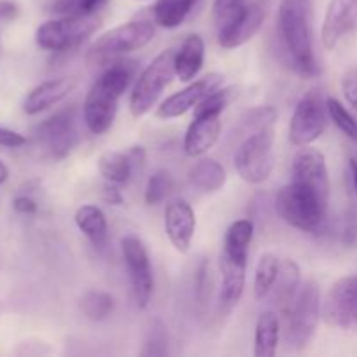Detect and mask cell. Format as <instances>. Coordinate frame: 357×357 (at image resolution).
<instances>
[{
  "label": "cell",
  "mask_w": 357,
  "mask_h": 357,
  "mask_svg": "<svg viewBox=\"0 0 357 357\" xmlns=\"http://www.w3.org/2000/svg\"><path fill=\"white\" fill-rule=\"evenodd\" d=\"M222 115L194 112L190 126L185 132L183 150L188 157H201L215 146L222 132Z\"/></svg>",
  "instance_id": "ac0fdd59"
},
{
  "label": "cell",
  "mask_w": 357,
  "mask_h": 357,
  "mask_svg": "<svg viewBox=\"0 0 357 357\" xmlns=\"http://www.w3.org/2000/svg\"><path fill=\"white\" fill-rule=\"evenodd\" d=\"M77 86V79L73 77H58V79L45 80L35 86L26 94L23 101V110L26 115H38L47 108L54 107L59 101L65 100Z\"/></svg>",
  "instance_id": "ffe728a7"
},
{
  "label": "cell",
  "mask_w": 357,
  "mask_h": 357,
  "mask_svg": "<svg viewBox=\"0 0 357 357\" xmlns=\"http://www.w3.org/2000/svg\"><path fill=\"white\" fill-rule=\"evenodd\" d=\"M128 157L132 164V169H138V167H143V164H145L146 152L142 145H135L128 152Z\"/></svg>",
  "instance_id": "60d3db41"
},
{
  "label": "cell",
  "mask_w": 357,
  "mask_h": 357,
  "mask_svg": "<svg viewBox=\"0 0 357 357\" xmlns=\"http://www.w3.org/2000/svg\"><path fill=\"white\" fill-rule=\"evenodd\" d=\"M155 35V26L149 20H132L128 23H122L112 30L105 31L103 35L96 38L89 47L91 63H107L108 59H115L119 56H124L128 52L138 51L145 47L149 42H152Z\"/></svg>",
  "instance_id": "52a82bcc"
},
{
  "label": "cell",
  "mask_w": 357,
  "mask_h": 357,
  "mask_svg": "<svg viewBox=\"0 0 357 357\" xmlns=\"http://www.w3.org/2000/svg\"><path fill=\"white\" fill-rule=\"evenodd\" d=\"M271 3V0H253V2L246 3L232 23L216 31L218 44L223 49H237L248 44L258 33L264 21L267 20Z\"/></svg>",
  "instance_id": "5bb4252c"
},
{
  "label": "cell",
  "mask_w": 357,
  "mask_h": 357,
  "mask_svg": "<svg viewBox=\"0 0 357 357\" xmlns=\"http://www.w3.org/2000/svg\"><path fill=\"white\" fill-rule=\"evenodd\" d=\"M0 49H2V45H0Z\"/></svg>",
  "instance_id": "ee69618b"
},
{
  "label": "cell",
  "mask_w": 357,
  "mask_h": 357,
  "mask_svg": "<svg viewBox=\"0 0 357 357\" xmlns=\"http://www.w3.org/2000/svg\"><path fill=\"white\" fill-rule=\"evenodd\" d=\"M323 317L328 326L357 331V275L342 278L326 293Z\"/></svg>",
  "instance_id": "7c38bea8"
},
{
  "label": "cell",
  "mask_w": 357,
  "mask_h": 357,
  "mask_svg": "<svg viewBox=\"0 0 357 357\" xmlns=\"http://www.w3.org/2000/svg\"><path fill=\"white\" fill-rule=\"evenodd\" d=\"M75 223L94 248H103L108 237L107 216L98 206L84 204L75 211Z\"/></svg>",
  "instance_id": "d4e9b609"
},
{
  "label": "cell",
  "mask_w": 357,
  "mask_h": 357,
  "mask_svg": "<svg viewBox=\"0 0 357 357\" xmlns=\"http://www.w3.org/2000/svg\"><path fill=\"white\" fill-rule=\"evenodd\" d=\"M197 0H157L155 6L152 7L153 21L162 28H178L192 9L195 7Z\"/></svg>",
  "instance_id": "484cf974"
},
{
  "label": "cell",
  "mask_w": 357,
  "mask_h": 357,
  "mask_svg": "<svg viewBox=\"0 0 357 357\" xmlns=\"http://www.w3.org/2000/svg\"><path fill=\"white\" fill-rule=\"evenodd\" d=\"M328 105V114H330V119L333 121V124L344 132L347 138L354 139L357 142V119L347 108L344 107L342 101H338L337 98H326Z\"/></svg>",
  "instance_id": "1f68e13d"
},
{
  "label": "cell",
  "mask_w": 357,
  "mask_h": 357,
  "mask_svg": "<svg viewBox=\"0 0 357 357\" xmlns=\"http://www.w3.org/2000/svg\"><path fill=\"white\" fill-rule=\"evenodd\" d=\"M349 167H351L352 183H354V190H356V197H357V159H351V162H349Z\"/></svg>",
  "instance_id": "b9f144b4"
},
{
  "label": "cell",
  "mask_w": 357,
  "mask_h": 357,
  "mask_svg": "<svg viewBox=\"0 0 357 357\" xmlns=\"http://www.w3.org/2000/svg\"><path fill=\"white\" fill-rule=\"evenodd\" d=\"M132 65L114 63L91 86L84 101V122L93 135H105L117 117L119 101L132 80Z\"/></svg>",
  "instance_id": "3957f363"
},
{
  "label": "cell",
  "mask_w": 357,
  "mask_h": 357,
  "mask_svg": "<svg viewBox=\"0 0 357 357\" xmlns=\"http://www.w3.org/2000/svg\"><path fill=\"white\" fill-rule=\"evenodd\" d=\"M26 143V138L20 132L13 131V129L0 128V146H7V149H20Z\"/></svg>",
  "instance_id": "74e56055"
},
{
  "label": "cell",
  "mask_w": 357,
  "mask_h": 357,
  "mask_svg": "<svg viewBox=\"0 0 357 357\" xmlns=\"http://www.w3.org/2000/svg\"><path fill=\"white\" fill-rule=\"evenodd\" d=\"M108 0H52L49 13L56 16H96Z\"/></svg>",
  "instance_id": "4dcf8cb0"
},
{
  "label": "cell",
  "mask_w": 357,
  "mask_h": 357,
  "mask_svg": "<svg viewBox=\"0 0 357 357\" xmlns=\"http://www.w3.org/2000/svg\"><path fill=\"white\" fill-rule=\"evenodd\" d=\"M13 208L16 213H20V215H26V216L35 215V213L38 211L37 202H35L30 195H17V197L13 201Z\"/></svg>",
  "instance_id": "f35d334b"
},
{
  "label": "cell",
  "mask_w": 357,
  "mask_h": 357,
  "mask_svg": "<svg viewBox=\"0 0 357 357\" xmlns=\"http://www.w3.org/2000/svg\"><path fill=\"white\" fill-rule=\"evenodd\" d=\"M342 91H344V96L347 100V103L354 110H357V73H347L344 77V80H342Z\"/></svg>",
  "instance_id": "d590c367"
},
{
  "label": "cell",
  "mask_w": 357,
  "mask_h": 357,
  "mask_svg": "<svg viewBox=\"0 0 357 357\" xmlns=\"http://www.w3.org/2000/svg\"><path fill=\"white\" fill-rule=\"evenodd\" d=\"M206 58L204 38L199 33H190L174 51V72L181 82H192L202 70Z\"/></svg>",
  "instance_id": "44dd1931"
},
{
  "label": "cell",
  "mask_w": 357,
  "mask_h": 357,
  "mask_svg": "<svg viewBox=\"0 0 357 357\" xmlns=\"http://www.w3.org/2000/svg\"><path fill=\"white\" fill-rule=\"evenodd\" d=\"M244 6H246V0H215L213 2V23H215L216 31L232 23L237 14L244 9Z\"/></svg>",
  "instance_id": "e575fe53"
},
{
  "label": "cell",
  "mask_w": 357,
  "mask_h": 357,
  "mask_svg": "<svg viewBox=\"0 0 357 357\" xmlns=\"http://www.w3.org/2000/svg\"><path fill=\"white\" fill-rule=\"evenodd\" d=\"M300 286H302V271H300V265L295 260H291V258H284L281 261L278 281H275L274 288L271 291L275 305L288 310V307L295 300L296 293L300 291Z\"/></svg>",
  "instance_id": "7402d4cb"
},
{
  "label": "cell",
  "mask_w": 357,
  "mask_h": 357,
  "mask_svg": "<svg viewBox=\"0 0 357 357\" xmlns=\"http://www.w3.org/2000/svg\"><path fill=\"white\" fill-rule=\"evenodd\" d=\"M223 77L220 73H208L202 79L194 80V82L188 84L187 87H183L178 93L171 94L169 98L160 103V107L157 108L155 115L162 121H171V119H178L181 115H185L187 112H190L192 108L197 107L206 96L213 93L215 89L222 87Z\"/></svg>",
  "instance_id": "9a60e30c"
},
{
  "label": "cell",
  "mask_w": 357,
  "mask_h": 357,
  "mask_svg": "<svg viewBox=\"0 0 357 357\" xmlns=\"http://www.w3.org/2000/svg\"><path fill=\"white\" fill-rule=\"evenodd\" d=\"M291 180L310 185L317 192L330 197V173H328L324 153L310 145L300 146V150L293 157Z\"/></svg>",
  "instance_id": "e0dca14e"
},
{
  "label": "cell",
  "mask_w": 357,
  "mask_h": 357,
  "mask_svg": "<svg viewBox=\"0 0 357 357\" xmlns=\"http://www.w3.org/2000/svg\"><path fill=\"white\" fill-rule=\"evenodd\" d=\"M274 126L250 132L234 153L237 174L250 185H261L274 169Z\"/></svg>",
  "instance_id": "8992f818"
},
{
  "label": "cell",
  "mask_w": 357,
  "mask_h": 357,
  "mask_svg": "<svg viewBox=\"0 0 357 357\" xmlns=\"http://www.w3.org/2000/svg\"><path fill=\"white\" fill-rule=\"evenodd\" d=\"M188 178H190V183L199 190L206 194H215L225 187L227 171L216 159L204 157L192 166V169L188 171Z\"/></svg>",
  "instance_id": "cb8c5ba5"
},
{
  "label": "cell",
  "mask_w": 357,
  "mask_h": 357,
  "mask_svg": "<svg viewBox=\"0 0 357 357\" xmlns=\"http://www.w3.org/2000/svg\"><path fill=\"white\" fill-rule=\"evenodd\" d=\"M357 20V0H330L321 28V40L326 49H335Z\"/></svg>",
  "instance_id": "d6986e66"
},
{
  "label": "cell",
  "mask_w": 357,
  "mask_h": 357,
  "mask_svg": "<svg viewBox=\"0 0 357 357\" xmlns=\"http://www.w3.org/2000/svg\"><path fill=\"white\" fill-rule=\"evenodd\" d=\"M321 316H323L321 289L316 281H307L288 307V321H286L288 349L295 352L305 351L316 337Z\"/></svg>",
  "instance_id": "5b68a950"
},
{
  "label": "cell",
  "mask_w": 357,
  "mask_h": 357,
  "mask_svg": "<svg viewBox=\"0 0 357 357\" xmlns=\"http://www.w3.org/2000/svg\"><path fill=\"white\" fill-rule=\"evenodd\" d=\"M173 190V176L166 169H159L149 178L145 187V201L149 206H157Z\"/></svg>",
  "instance_id": "d6a6232c"
},
{
  "label": "cell",
  "mask_w": 357,
  "mask_h": 357,
  "mask_svg": "<svg viewBox=\"0 0 357 357\" xmlns=\"http://www.w3.org/2000/svg\"><path fill=\"white\" fill-rule=\"evenodd\" d=\"M174 75H176L174 51L166 49L152 59V63L143 70L132 87L131 98H129V110H131L132 117L138 119L149 114Z\"/></svg>",
  "instance_id": "9c48e42d"
},
{
  "label": "cell",
  "mask_w": 357,
  "mask_h": 357,
  "mask_svg": "<svg viewBox=\"0 0 357 357\" xmlns=\"http://www.w3.org/2000/svg\"><path fill=\"white\" fill-rule=\"evenodd\" d=\"M253 234V222L243 218L234 222L223 237L222 251H220V274H222L220 309L225 314L232 312L243 298Z\"/></svg>",
  "instance_id": "7a4b0ae2"
},
{
  "label": "cell",
  "mask_w": 357,
  "mask_h": 357,
  "mask_svg": "<svg viewBox=\"0 0 357 357\" xmlns=\"http://www.w3.org/2000/svg\"><path fill=\"white\" fill-rule=\"evenodd\" d=\"M281 338V323L274 310H265L258 316L255 326V357H274Z\"/></svg>",
  "instance_id": "603a6c76"
},
{
  "label": "cell",
  "mask_w": 357,
  "mask_h": 357,
  "mask_svg": "<svg viewBox=\"0 0 357 357\" xmlns=\"http://www.w3.org/2000/svg\"><path fill=\"white\" fill-rule=\"evenodd\" d=\"M101 197H103V201L110 206H121L122 202H124V195H122V192L119 190L117 185L110 183V181H107V183L103 185Z\"/></svg>",
  "instance_id": "ab89813d"
},
{
  "label": "cell",
  "mask_w": 357,
  "mask_h": 357,
  "mask_svg": "<svg viewBox=\"0 0 357 357\" xmlns=\"http://www.w3.org/2000/svg\"><path fill=\"white\" fill-rule=\"evenodd\" d=\"M330 197L310 185L291 180L278 192L275 209L288 225L302 232L319 234L326 225Z\"/></svg>",
  "instance_id": "277c9868"
},
{
  "label": "cell",
  "mask_w": 357,
  "mask_h": 357,
  "mask_svg": "<svg viewBox=\"0 0 357 357\" xmlns=\"http://www.w3.org/2000/svg\"><path fill=\"white\" fill-rule=\"evenodd\" d=\"M281 260L274 253H264L258 258L257 268H255V298L264 300L271 295L275 281H278Z\"/></svg>",
  "instance_id": "4316f807"
},
{
  "label": "cell",
  "mask_w": 357,
  "mask_h": 357,
  "mask_svg": "<svg viewBox=\"0 0 357 357\" xmlns=\"http://www.w3.org/2000/svg\"><path fill=\"white\" fill-rule=\"evenodd\" d=\"M197 218L190 202L181 197L171 199L164 209V230L174 250L187 253L194 241Z\"/></svg>",
  "instance_id": "2e32d148"
},
{
  "label": "cell",
  "mask_w": 357,
  "mask_h": 357,
  "mask_svg": "<svg viewBox=\"0 0 357 357\" xmlns=\"http://www.w3.org/2000/svg\"><path fill=\"white\" fill-rule=\"evenodd\" d=\"M278 37L288 63L298 75L307 79L319 75L314 52L312 0H279Z\"/></svg>",
  "instance_id": "6da1fadb"
},
{
  "label": "cell",
  "mask_w": 357,
  "mask_h": 357,
  "mask_svg": "<svg viewBox=\"0 0 357 357\" xmlns=\"http://www.w3.org/2000/svg\"><path fill=\"white\" fill-rule=\"evenodd\" d=\"M330 121L328 105L321 89H310L291 115L289 122V142L295 146L312 145L324 135Z\"/></svg>",
  "instance_id": "30bf717a"
},
{
  "label": "cell",
  "mask_w": 357,
  "mask_h": 357,
  "mask_svg": "<svg viewBox=\"0 0 357 357\" xmlns=\"http://www.w3.org/2000/svg\"><path fill=\"white\" fill-rule=\"evenodd\" d=\"M121 248L136 305L139 309H146L153 295V272L149 250L143 241L132 234L122 237Z\"/></svg>",
  "instance_id": "8fae6325"
},
{
  "label": "cell",
  "mask_w": 357,
  "mask_h": 357,
  "mask_svg": "<svg viewBox=\"0 0 357 357\" xmlns=\"http://www.w3.org/2000/svg\"><path fill=\"white\" fill-rule=\"evenodd\" d=\"M98 169L105 180L115 185L128 183L135 171L128 153L121 152H105L98 160Z\"/></svg>",
  "instance_id": "83f0119b"
},
{
  "label": "cell",
  "mask_w": 357,
  "mask_h": 357,
  "mask_svg": "<svg viewBox=\"0 0 357 357\" xmlns=\"http://www.w3.org/2000/svg\"><path fill=\"white\" fill-rule=\"evenodd\" d=\"M7 180H9V167L0 160V185L6 183Z\"/></svg>",
  "instance_id": "7bdbcfd3"
},
{
  "label": "cell",
  "mask_w": 357,
  "mask_h": 357,
  "mask_svg": "<svg viewBox=\"0 0 357 357\" xmlns=\"http://www.w3.org/2000/svg\"><path fill=\"white\" fill-rule=\"evenodd\" d=\"M167 354H169V349H167V328L162 323V319L153 317L145 331V338H143V347L139 351V356L164 357Z\"/></svg>",
  "instance_id": "f546056e"
},
{
  "label": "cell",
  "mask_w": 357,
  "mask_h": 357,
  "mask_svg": "<svg viewBox=\"0 0 357 357\" xmlns=\"http://www.w3.org/2000/svg\"><path fill=\"white\" fill-rule=\"evenodd\" d=\"M35 136L52 159H65L77 142L75 108L66 107L42 121L35 129Z\"/></svg>",
  "instance_id": "4fadbf2b"
},
{
  "label": "cell",
  "mask_w": 357,
  "mask_h": 357,
  "mask_svg": "<svg viewBox=\"0 0 357 357\" xmlns=\"http://www.w3.org/2000/svg\"><path fill=\"white\" fill-rule=\"evenodd\" d=\"M114 309L115 300L107 291L93 289L80 298V310H82L84 317L93 323H101V321L108 319L114 314Z\"/></svg>",
  "instance_id": "f1b7e54d"
},
{
  "label": "cell",
  "mask_w": 357,
  "mask_h": 357,
  "mask_svg": "<svg viewBox=\"0 0 357 357\" xmlns=\"http://www.w3.org/2000/svg\"><path fill=\"white\" fill-rule=\"evenodd\" d=\"M100 26L98 16H58L37 28L35 42L44 51L66 52L79 47Z\"/></svg>",
  "instance_id": "ba28073f"
},
{
  "label": "cell",
  "mask_w": 357,
  "mask_h": 357,
  "mask_svg": "<svg viewBox=\"0 0 357 357\" xmlns=\"http://www.w3.org/2000/svg\"><path fill=\"white\" fill-rule=\"evenodd\" d=\"M208 281H209V264L204 260L201 265H199L197 278H195V298H197L199 303H202V300H204V291L206 288H208Z\"/></svg>",
  "instance_id": "8d00e7d4"
},
{
  "label": "cell",
  "mask_w": 357,
  "mask_h": 357,
  "mask_svg": "<svg viewBox=\"0 0 357 357\" xmlns=\"http://www.w3.org/2000/svg\"><path fill=\"white\" fill-rule=\"evenodd\" d=\"M275 121H278V110L271 107V105H264V107H257L248 112L241 119V126L250 135V132L258 131V129L271 128V126L275 124Z\"/></svg>",
  "instance_id": "836d02e7"
}]
</instances>
